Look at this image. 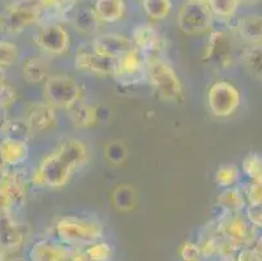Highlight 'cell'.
Returning <instances> with one entry per match:
<instances>
[{
  "label": "cell",
  "instance_id": "22",
  "mask_svg": "<svg viewBox=\"0 0 262 261\" xmlns=\"http://www.w3.org/2000/svg\"><path fill=\"white\" fill-rule=\"evenodd\" d=\"M68 116L73 126L77 128H90L97 123V119H98L97 109L84 101H78L77 104L73 105L68 110Z\"/></svg>",
  "mask_w": 262,
  "mask_h": 261
},
{
  "label": "cell",
  "instance_id": "4",
  "mask_svg": "<svg viewBox=\"0 0 262 261\" xmlns=\"http://www.w3.org/2000/svg\"><path fill=\"white\" fill-rule=\"evenodd\" d=\"M45 99L55 109L70 110L81 101V85L66 73L51 75L45 81Z\"/></svg>",
  "mask_w": 262,
  "mask_h": 261
},
{
  "label": "cell",
  "instance_id": "49",
  "mask_svg": "<svg viewBox=\"0 0 262 261\" xmlns=\"http://www.w3.org/2000/svg\"><path fill=\"white\" fill-rule=\"evenodd\" d=\"M4 258H6V256H4V253L0 251V261H4Z\"/></svg>",
  "mask_w": 262,
  "mask_h": 261
},
{
  "label": "cell",
  "instance_id": "10",
  "mask_svg": "<svg viewBox=\"0 0 262 261\" xmlns=\"http://www.w3.org/2000/svg\"><path fill=\"white\" fill-rule=\"evenodd\" d=\"M6 33L16 34L24 29L38 23L42 18V8L39 4L17 3L3 13Z\"/></svg>",
  "mask_w": 262,
  "mask_h": 261
},
{
  "label": "cell",
  "instance_id": "48",
  "mask_svg": "<svg viewBox=\"0 0 262 261\" xmlns=\"http://www.w3.org/2000/svg\"><path fill=\"white\" fill-rule=\"evenodd\" d=\"M18 3H30V2H34V0H17Z\"/></svg>",
  "mask_w": 262,
  "mask_h": 261
},
{
  "label": "cell",
  "instance_id": "24",
  "mask_svg": "<svg viewBox=\"0 0 262 261\" xmlns=\"http://www.w3.org/2000/svg\"><path fill=\"white\" fill-rule=\"evenodd\" d=\"M242 63L249 75L262 80V43L249 45V47L243 51Z\"/></svg>",
  "mask_w": 262,
  "mask_h": 261
},
{
  "label": "cell",
  "instance_id": "40",
  "mask_svg": "<svg viewBox=\"0 0 262 261\" xmlns=\"http://www.w3.org/2000/svg\"><path fill=\"white\" fill-rule=\"evenodd\" d=\"M247 219L253 227H262V205H249L247 208Z\"/></svg>",
  "mask_w": 262,
  "mask_h": 261
},
{
  "label": "cell",
  "instance_id": "28",
  "mask_svg": "<svg viewBox=\"0 0 262 261\" xmlns=\"http://www.w3.org/2000/svg\"><path fill=\"white\" fill-rule=\"evenodd\" d=\"M114 205L120 212H129L136 207L137 192L129 186H120L114 191Z\"/></svg>",
  "mask_w": 262,
  "mask_h": 261
},
{
  "label": "cell",
  "instance_id": "25",
  "mask_svg": "<svg viewBox=\"0 0 262 261\" xmlns=\"http://www.w3.org/2000/svg\"><path fill=\"white\" fill-rule=\"evenodd\" d=\"M2 132H3L4 138H12V140H20V141H28L32 138L34 135L32 127L29 123L24 119H8L6 123L2 126Z\"/></svg>",
  "mask_w": 262,
  "mask_h": 261
},
{
  "label": "cell",
  "instance_id": "31",
  "mask_svg": "<svg viewBox=\"0 0 262 261\" xmlns=\"http://www.w3.org/2000/svg\"><path fill=\"white\" fill-rule=\"evenodd\" d=\"M77 0H39L38 4L42 8V16L45 12L58 14V16H67L73 11Z\"/></svg>",
  "mask_w": 262,
  "mask_h": 261
},
{
  "label": "cell",
  "instance_id": "23",
  "mask_svg": "<svg viewBox=\"0 0 262 261\" xmlns=\"http://www.w3.org/2000/svg\"><path fill=\"white\" fill-rule=\"evenodd\" d=\"M23 76L29 84L45 83L49 77V63L40 56L29 57L23 66Z\"/></svg>",
  "mask_w": 262,
  "mask_h": 261
},
{
  "label": "cell",
  "instance_id": "47",
  "mask_svg": "<svg viewBox=\"0 0 262 261\" xmlns=\"http://www.w3.org/2000/svg\"><path fill=\"white\" fill-rule=\"evenodd\" d=\"M4 161H3V155H2V148H0V172H3L4 170Z\"/></svg>",
  "mask_w": 262,
  "mask_h": 261
},
{
  "label": "cell",
  "instance_id": "41",
  "mask_svg": "<svg viewBox=\"0 0 262 261\" xmlns=\"http://www.w3.org/2000/svg\"><path fill=\"white\" fill-rule=\"evenodd\" d=\"M235 261H262V257L251 247L240 248L236 256L233 257Z\"/></svg>",
  "mask_w": 262,
  "mask_h": 261
},
{
  "label": "cell",
  "instance_id": "14",
  "mask_svg": "<svg viewBox=\"0 0 262 261\" xmlns=\"http://www.w3.org/2000/svg\"><path fill=\"white\" fill-rule=\"evenodd\" d=\"M93 50L103 56L118 59L121 55L127 54L135 49L132 39L116 33H106V34L97 35L90 45Z\"/></svg>",
  "mask_w": 262,
  "mask_h": 261
},
{
  "label": "cell",
  "instance_id": "18",
  "mask_svg": "<svg viewBox=\"0 0 262 261\" xmlns=\"http://www.w3.org/2000/svg\"><path fill=\"white\" fill-rule=\"evenodd\" d=\"M0 191L11 200L13 207H18L25 201V182L17 172H3L0 178Z\"/></svg>",
  "mask_w": 262,
  "mask_h": 261
},
{
  "label": "cell",
  "instance_id": "35",
  "mask_svg": "<svg viewBox=\"0 0 262 261\" xmlns=\"http://www.w3.org/2000/svg\"><path fill=\"white\" fill-rule=\"evenodd\" d=\"M18 59V47L15 43L0 41V68L13 66Z\"/></svg>",
  "mask_w": 262,
  "mask_h": 261
},
{
  "label": "cell",
  "instance_id": "30",
  "mask_svg": "<svg viewBox=\"0 0 262 261\" xmlns=\"http://www.w3.org/2000/svg\"><path fill=\"white\" fill-rule=\"evenodd\" d=\"M213 17L230 18L236 13L240 6L239 0H208L206 2Z\"/></svg>",
  "mask_w": 262,
  "mask_h": 261
},
{
  "label": "cell",
  "instance_id": "43",
  "mask_svg": "<svg viewBox=\"0 0 262 261\" xmlns=\"http://www.w3.org/2000/svg\"><path fill=\"white\" fill-rule=\"evenodd\" d=\"M70 261H92L88 257L84 248H72Z\"/></svg>",
  "mask_w": 262,
  "mask_h": 261
},
{
  "label": "cell",
  "instance_id": "20",
  "mask_svg": "<svg viewBox=\"0 0 262 261\" xmlns=\"http://www.w3.org/2000/svg\"><path fill=\"white\" fill-rule=\"evenodd\" d=\"M0 148H2L4 165L9 167L20 166L29 155V145L26 141L4 138L3 143L0 144Z\"/></svg>",
  "mask_w": 262,
  "mask_h": 261
},
{
  "label": "cell",
  "instance_id": "37",
  "mask_svg": "<svg viewBox=\"0 0 262 261\" xmlns=\"http://www.w3.org/2000/svg\"><path fill=\"white\" fill-rule=\"evenodd\" d=\"M179 255L183 261H201L202 253L201 248L197 243L193 242H185L182 244L179 250Z\"/></svg>",
  "mask_w": 262,
  "mask_h": 261
},
{
  "label": "cell",
  "instance_id": "16",
  "mask_svg": "<svg viewBox=\"0 0 262 261\" xmlns=\"http://www.w3.org/2000/svg\"><path fill=\"white\" fill-rule=\"evenodd\" d=\"M25 121L32 127L33 132H45L55 126L56 112L55 107L47 102H35L26 107Z\"/></svg>",
  "mask_w": 262,
  "mask_h": 261
},
{
  "label": "cell",
  "instance_id": "21",
  "mask_svg": "<svg viewBox=\"0 0 262 261\" xmlns=\"http://www.w3.org/2000/svg\"><path fill=\"white\" fill-rule=\"evenodd\" d=\"M93 11L101 23H116L123 18L125 4L124 0H95Z\"/></svg>",
  "mask_w": 262,
  "mask_h": 261
},
{
  "label": "cell",
  "instance_id": "26",
  "mask_svg": "<svg viewBox=\"0 0 262 261\" xmlns=\"http://www.w3.org/2000/svg\"><path fill=\"white\" fill-rule=\"evenodd\" d=\"M245 201L243 192L237 188L228 187L218 196V205L225 208L228 213H239L240 210L244 209Z\"/></svg>",
  "mask_w": 262,
  "mask_h": 261
},
{
  "label": "cell",
  "instance_id": "9",
  "mask_svg": "<svg viewBox=\"0 0 262 261\" xmlns=\"http://www.w3.org/2000/svg\"><path fill=\"white\" fill-rule=\"evenodd\" d=\"M34 42L42 51L52 56L66 54L71 46L70 33L58 23H49L40 26L34 34Z\"/></svg>",
  "mask_w": 262,
  "mask_h": 261
},
{
  "label": "cell",
  "instance_id": "13",
  "mask_svg": "<svg viewBox=\"0 0 262 261\" xmlns=\"http://www.w3.org/2000/svg\"><path fill=\"white\" fill-rule=\"evenodd\" d=\"M205 61L221 68L232 66L233 55L231 51V39L225 32H213L209 37Z\"/></svg>",
  "mask_w": 262,
  "mask_h": 261
},
{
  "label": "cell",
  "instance_id": "11",
  "mask_svg": "<svg viewBox=\"0 0 262 261\" xmlns=\"http://www.w3.org/2000/svg\"><path fill=\"white\" fill-rule=\"evenodd\" d=\"M133 46L144 57L161 56L164 49V39L150 24H139L132 30Z\"/></svg>",
  "mask_w": 262,
  "mask_h": 261
},
{
  "label": "cell",
  "instance_id": "34",
  "mask_svg": "<svg viewBox=\"0 0 262 261\" xmlns=\"http://www.w3.org/2000/svg\"><path fill=\"white\" fill-rule=\"evenodd\" d=\"M237 178H239V169L236 166H233V165L221 166L215 175V180L218 186L225 187V188L232 186L237 180Z\"/></svg>",
  "mask_w": 262,
  "mask_h": 261
},
{
  "label": "cell",
  "instance_id": "44",
  "mask_svg": "<svg viewBox=\"0 0 262 261\" xmlns=\"http://www.w3.org/2000/svg\"><path fill=\"white\" fill-rule=\"evenodd\" d=\"M252 248H253V250L256 251V252L258 253V255L262 257V236H258V238L254 240L253 247H252Z\"/></svg>",
  "mask_w": 262,
  "mask_h": 261
},
{
  "label": "cell",
  "instance_id": "46",
  "mask_svg": "<svg viewBox=\"0 0 262 261\" xmlns=\"http://www.w3.org/2000/svg\"><path fill=\"white\" fill-rule=\"evenodd\" d=\"M240 3L247 4V6H253V4H257L259 0H239Z\"/></svg>",
  "mask_w": 262,
  "mask_h": 261
},
{
  "label": "cell",
  "instance_id": "32",
  "mask_svg": "<svg viewBox=\"0 0 262 261\" xmlns=\"http://www.w3.org/2000/svg\"><path fill=\"white\" fill-rule=\"evenodd\" d=\"M84 250L92 261H110L114 255L113 247L110 246V243L103 240L95 242Z\"/></svg>",
  "mask_w": 262,
  "mask_h": 261
},
{
  "label": "cell",
  "instance_id": "6",
  "mask_svg": "<svg viewBox=\"0 0 262 261\" xmlns=\"http://www.w3.org/2000/svg\"><path fill=\"white\" fill-rule=\"evenodd\" d=\"M208 104L214 116L227 118L239 107L240 93L236 86L228 81H216L209 89Z\"/></svg>",
  "mask_w": 262,
  "mask_h": 261
},
{
  "label": "cell",
  "instance_id": "27",
  "mask_svg": "<svg viewBox=\"0 0 262 261\" xmlns=\"http://www.w3.org/2000/svg\"><path fill=\"white\" fill-rule=\"evenodd\" d=\"M99 23L101 21L95 16L93 7L78 9L72 18V24L75 25V28L82 33H94L98 28Z\"/></svg>",
  "mask_w": 262,
  "mask_h": 261
},
{
  "label": "cell",
  "instance_id": "33",
  "mask_svg": "<svg viewBox=\"0 0 262 261\" xmlns=\"http://www.w3.org/2000/svg\"><path fill=\"white\" fill-rule=\"evenodd\" d=\"M243 171L252 180L262 179V157L257 153H251L243 161Z\"/></svg>",
  "mask_w": 262,
  "mask_h": 261
},
{
  "label": "cell",
  "instance_id": "7",
  "mask_svg": "<svg viewBox=\"0 0 262 261\" xmlns=\"http://www.w3.org/2000/svg\"><path fill=\"white\" fill-rule=\"evenodd\" d=\"M113 76L119 84L124 86H132L147 81L146 61L136 49L121 55L115 61Z\"/></svg>",
  "mask_w": 262,
  "mask_h": 261
},
{
  "label": "cell",
  "instance_id": "8",
  "mask_svg": "<svg viewBox=\"0 0 262 261\" xmlns=\"http://www.w3.org/2000/svg\"><path fill=\"white\" fill-rule=\"evenodd\" d=\"M216 233L239 250L251 247L257 239V236L254 235V227L249 224L248 219L243 218L237 213H230L219 222Z\"/></svg>",
  "mask_w": 262,
  "mask_h": 261
},
{
  "label": "cell",
  "instance_id": "50",
  "mask_svg": "<svg viewBox=\"0 0 262 261\" xmlns=\"http://www.w3.org/2000/svg\"><path fill=\"white\" fill-rule=\"evenodd\" d=\"M12 261H25V260H24V258H13Z\"/></svg>",
  "mask_w": 262,
  "mask_h": 261
},
{
  "label": "cell",
  "instance_id": "15",
  "mask_svg": "<svg viewBox=\"0 0 262 261\" xmlns=\"http://www.w3.org/2000/svg\"><path fill=\"white\" fill-rule=\"evenodd\" d=\"M72 248L60 242L40 239L35 242L29 251L30 261H70Z\"/></svg>",
  "mask_w": 262,
  "mask_h": 261
},
{
  "label": "cell",
  "instance_id": "51",
  "mask_svg": "<svg viewBox=\"0 0 262 261\" xmlns=\"http://www.w3.org/2000/svg\"><path fill=\"white\" fill-rule=\"evenodd\" d=\"M197 2H208V0H197Z\"/></svg>",
  "mask_w": 262,
  "mask_h": 261
},
{
  "label": "cell",
  "instance_id": "17",
  "mask_svg": "<svg viewBox=\"0 0 262 261\" xmlns=\"http://www.w3.org/2000/svg\"><path fill=\"white\" fill-rule=\"evenodd\" d=\"M24 225L18 224L11 215L0 218V246L6 250H16L25 239Z\"/></svg>",
  "mask_w": 262,
  "mask_h": 261
},
{
  "label": "cell",
  "instance_id": "2",
  "mask_svg": "<svg viewBox=\"0 0 262 261\" xmlns=\"http://www.w3.org/2000/svg\"><path fill=\"white\" fill-rule=\"evenodd\" d=\"M55 231L59 242L70 248H86L103 236L101 222L78 215H66L59 219Z\"/></svg>",
  "mask_w": 262,
  "mask_h": 261
},
{
  "label": "cell",
  "instance_id": "12",
  "mask_svg": "<svg viewBox=\"0 0 262 261\" xmlns=\"http://www.w3.org/2000/svg\"><path fill=\"white\" fill-rule=\"evenodd\" d=\"M75 67L77 71L97 76H113L115 68V59L103 56L95 52L92 47L78 50L75 57Z\"/></svg>",
  "mask_w": 262,
  "mask_h": 261
},
{
  "label": "cell",
  "instance_id": "1",
  "mask_svg": "<svg viewBox=\"0 0 262 261\" xmlns=\"http://www.w3.org/2000/svg\"><path fill=\"white\" fill-rule=\"evenodd\" d=\"M88 159V148L77 138L63 141L56 149L40 161L33 180L47 188H61Z\"/></svg>",
  "mask_w": 262,
  "mask_h": 261
},
{
  "label": "cell",
  "instance_id": "29",
  "mask_svg": "<svg viewBox=\"0 0 262 261\" xmlns=\"http://www.w3.org/2000/svg\"><path fill=\"white\" fill-rule=\"evenodd\" d=\"M142 8L151 20L161 21L167 17L172 8L171 0H142Z\"/></svg>",
  "mask_w": 262,
  "mask_h": 261
},
{
  "label": "cell",
  "instance_id": "36",
  "mask_svg": "<svg viewBox=\"0 0 262 261\" xmlns=\"http://www.w3.org/2000/svg\"><path fill=\"white\" fill-rule=\"evenodd\" d=\"M104 153H106L107 159H108L111 164H116V165L123 164V162L127 159V155H128L125 145H123V144L119 143V141H113V143H110L106 147Z\"/></svg>",
  "mask_w": 262,
  "mask_h": 261
},
{
  "label": "cell",
  "instance_id": "5",
  "mask_svg": "<svg viewBox=\"0 0 262 261\" xmlns=\"http://www.w3.org/2000/svg\"><path fill=\"white\" fill-rule=\"evenodd\" d=\"M213 14L206 2L185 0L178 13V26L184 34L199 35L210 30Z\"/></svg>",
  "mask_w": 262,
  "mask_h": 261
},
{
  "label": "cell",
  "instance_id": "39",
  "mask_svg": "<svg viewBox=\"0 0 262 261\" xmlns=\"http://www.w3.org/2000/svg\"><path fill=\"white\" fill-rule=\"evenodd\" d=\"M247 200L249 205H262V179L252 180L248 186Z\"/></svg>",
  "mask_w": 262,
  "mask_h": 261
},
{
  "label": "cell",
  "instance_id": "38",
  "mask_svg": "<svg viewBox=\"0 0 262 261\" xmlns=\"http://www.w3.org/2000/svg\"><path fill=\"white\" fill-rule=\"evenodd\" d=\"M18 94L16 89L9 84H4L0 88V109L8 110L17 102Z\"/></svg>",
  "mask_w": 262,
  "mask_h": 261
},
{
  "label": "cell",
  "instance_id": "45",
  "mask_svg": "<svg viewBox=\"0 0 262 261\" xmlns=\"http://www.w3.org/2000/svg\"><path fill=\"white\" fill-rule=\"evenodd\" d=\"M6 84V75H4L3 68H0V88Z\"/></svg>",
  "mask_w": 262,
  "mask_h": 261
},
{
  "label": "cell",
  "instance_id": "3",
  "mask_svg": "<svg viewBox=\"0 0 262 261\" xmlns=\"http://www.w3.org/2000/svg\"><path fill=\"white\" fill-rule=\"evenodd\" d=\"M145 61L146 78L159 97L166 101L180 99L183 95V86L171 64L161 56L145 57Z\"/></svg>",
  "mask_w": 262,
  "mask_h": 261
},
{
  "label": "cell",
  "instance_id": "19",
  "mask_svg": "<svg viewBox=\"0 0 262 261\" xmlns=\"http://www.w3.org/2000/svg\"><path fill=\"white\" fill-rule=\"evenodd\" d=\"M236 32L249 45L262 43V16L261 14H247L236 23Z\"/></svg>",
  "mask_w": 262,
  "mask_h": 261
},
{
  "label": "cell",
  "instance_id": "42",
  "mask_svg": "<svg viewBox=\"0 0 262 261\" xmlns=\"http://www.w3.org/2000/svg\"><path fill=\"white\" fill-rule=\"evenodd\" d=\"M13 208L15 207L11 203V200L0 191V218H4V217L11 215V212Z\"/></svg>",
  "mask_w": 262,
  "mask_h": 261
}]
</instances>
